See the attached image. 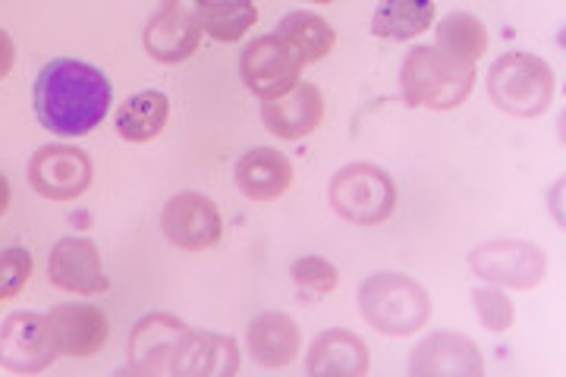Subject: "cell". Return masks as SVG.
<instances>
[{"instance_id":"cell-1","label":"cell","mask_w":566,"mask_h":377,"mask_svg":"<svg viewBox=\"0 0 566 377\" xmlns=\"http://www.w3.org/2000/svg\"><path fill=\"white\" fill-rule=\"evenodd\" d=\"M111 104L114 85L98 66L73 57H57L41 66L35 80V117L48 133L82 139L107 119Z\"/></svg>"},{"instance_id":"cell-2","label":"cell","mask_w":566,"mask_h":377,"mask_svg":"<svg viewBox=\"0 0 566 377\" xmlns=\"http://www.w3.org/2000/svg\"><path fill=\"white\" fill-rule=\"evenodd\" d=\"M475 88V66L460 63L441 48L416 44L400 66V92L406 107L457 111Z\"/></svg>"},{"instance_id":"cell-3","label":"cell","mask_w":566,"mask_h":377,"mask_svg":"<svg viewBox=\"0 0 566 377\" xmlns=\"http://www.w3.org/2000/svg\"><path fill=\"white\" fill-rule=\"evenodd\" d=\"M359 308L378 334L412 337L431 318V296L416 277L381 271L359 286Z\"/></svg>"},{"instance_id":"cell-4","label":"cell","mask_w":566,"mask_h":377,"mask_svg":"<svg viewBox=\"0 0 566 377\" xmlns=\"http://www.w3.org/2000/svg\"><path fill=\"white\" fill-rule=\"evenodd\" d=\"M488 95L510 117H542L554 104L557 76L551 63L528 51H510L488 70Z\"/></svg>"},{"instance_id":"cell-5","label":"cell","mask_w":566,"mask_h":377,"mask_svg":"<svg viewBox=\"0 0 566 377\" xmlns=\"http://www.w3.org/2000/svg\"><path fill=\"white\" fill-rule=\"evenodd\" d=\"M327 199H331V208L349 223L378 227L397 211V182L390 179L385 167L356 160L334 174Z\"/></svg>"},{"instance_id":"cell-6","label":"cell","mask_w":566,"mask_h":377,"mask_svg":"<svg viewBox=\"0 0 566 377\" xmlns=\"http://www.w3.org/2000/svg\"><path fill=\"white\" fill-rule=\"evenodd\" d=\"M469 268L479 280L506 290H535L547 274V255L538 242L491 239L469 252Z\"/></svg>"},{"instance_id":"cell-7","label":"cell","mask_w":566,"mask_h":377,"mask_svg":"<svg viewBox=\"0 0 566 377\" xmlns=\"http://www.w3.org/2000/svg\"><path fill=\"white\" fill-rule=\"evenodd\" d=\"M61 358L48 315L10 312L0 324V368L13 375H41Z\"/></svg>"},{"instance_id":"cell-8","label":"cell","mask_w":566,"mask_h":377,"mask_svg":"<svg viewBox=\"0 0 566 377\" xmlns=\"http://www.w3.org/2000/svg\"><path fill=\"white\" fill-rule=\"evenodd\" d=\"M202 3L205 0H161L158 13L145 25L142 44L148 57L158 63H182L202 44Z\"/></svg>"},{"instance_id":"cell-9","label":"cell","mask_w":566,"mask_h":377,"mask_svg":"<svg viewBox=\"0 0 566 377\" xmlns=\"http://www.w3.org/2000/svg\"><path fill=\"white\" fill-rule=\"evenodd\" d=\"M303 66L305 63L300 60V54L277 32L252 39L240 54L243 85L259 101L286 95L303 76Z\"/></svg>"},{"instance_id":"cell-10","label":"cell","mask_w":566,"mask_h":377,"mask_svg":"<svg viewBox=\"0 0 566 377\" xmlns=\"http://www.w3.org/2000/svg\"><path fill=\"white\" fill-rule=\"evenodd\" d=\"M92 158L76 145H41L29 158V186L41 199L76 201L92 186Z\"/></svg>"},{"instance_id":"cell-11","label":"cell","mask_w":566,"mask_h":377,"mask_svg":"<svg viewBox=\"0 0 566 377\" xmlns=\"http://www.w3.org/2000/svg\"><path fill=\"white\" fill-rule=\"evenodd\" d=\"M161 233L182 252H208L223 237L221 211L202 192H177L164 205Z\"/></svg>"},{"instance_id":"cell-12","label":"cell","mask_w":566,"mask_h":377,"mask_svg":"<svg viewBox=\"0 0 566 377\" xmlns=\"http://www.w3.org/2000/svg\"><path fill=\"white\" fill-rule=\"evenodd\" d=\"M48 280L63 293L76 296H98L111 286L98 245L85 237H63L54 242L48 255Z\"/></svg>"},{"instance_id":"cell-13","label":"cell","mask_w":566,"mask_h":377,"mask_svg":"<svg viewBox=\"0 0 566 377\" xmlns=\"http://www.w3.org/2000/svg\"><path fill=\"white\" fill-rule=\"evenodd\" d=\"M186 331H189L186 321L174 318L167 312H151L139 318L129 331V349H126L129 365L123 371L145 377L170 375V358L177 353Z\"/></svg>"},{"instance_id":"cell-14","label":"cell","mask_w":566,"mask_h":377,"mask_svg":"<svg viewBox=\"0 0 566 377\" xmlns=\"http://www.w3.org/2000/svg\"><path fill=\"white\" fill-rule=\"evenodd\" d=\"M485 362L479 346L463 334H428L409 356L412 377H482Z\"/></svg>"},{"instance_id":"cell-15","label":"cell","mask_w":566,"mask_h":377,"mask_svg":"<svg viewBox=\"0 0 566 377\" xmlns=\"http://www.w3.org/2000/svg\"><path fill=\"white\" fill-rule=\"evenodd\" d=\"M324 119V95L312 82H296L286 95L262 101L264 129L283 142H300L312 136Z\"/></svg>"},{"instance_id":"cell-16","label":"cell","mask_w":566,"mask_h":377,"mask_svg":"<svg viewBox=\"0 0 566 377\" xmlns=\"http://www.w3.org/2000/svg\"><path fill=\"white\" fill-rule=\"evenodd\" d=\"M174 377H233L240 375V343L223 334L186 331L170 358Z\"/></svg>"},{"instance_id":"cell-17","label":"cell","mask_w":566,"mask_h":377,"mask_svg":"<svg viewBox=\"0 0 566 377\" xmlns=\"http://www.w3.org/2000/svg\"><path fill=\"white\" fill-rule=\"evenodd\" d=\"M51 331L57 339L61 356L70 358H92L102 353V346L111 337V324L107 315L95 305L85 302H66V305H54L48 312Z\"/></svg>"},{"instance_id":"cell-18","label":"cell","mask_w":566,"mask_h":377,"mask_svg":"<svg viewBox=\"0 0 566 377\" xmlns=\"http://www.w3.org/2000/svg\"><path fill=\"white\" fill-rule=\"evenodd\" d=\"M245 349L259 368H286L303 353V331L286 312H262L245 327Z\"/></svg>"},{"instance_id":"cell-19","label":"cell","mask_w":566,"mask_h":377,"mask_svg":"<svg viewBox=\"0 0 566 377\" xmlns=\"http://www.w3.org/2000/svg\"><path fill=\"white\" fill-rule=\"evenodd\" d=\"M305 375L308 377H365L368 375V346L359 334L334 327L308 346L305 356Z\"/></svg>"},{"instance_id":"cell-20","label":"cell","mask_w":566,"mask_h":377,"mask_svg":"<svg viewBox=\"0 0 566 377\" xmlns=\"http://www.w3.org/2000/svg\"><path fill=\"white\" fill-rule=\"evenodd\" d=\"M233 179L240 186L245 199L252 201H274L281 199L283 192L293 182V164L290 158L277 151V148H249L240 155L237 167H233Z\"/></svg>"},{"instance_id":"cell-21","label":"cell","mask_w":566,"mask_h":377,"mask_svg":"<svg viewBox=\"0 0 566 377\" xmlns=\"http://www.w3.org/2000/svg\"><path fill=\"white\" fill-rule=\"evenodd\" d=\"M434 0H378L371 13V35L385 41L419 39L434 25Z\"/></svg>"},{"instance_id":"cell-22","label":"cell","mask_w":566,"mask_h":377,"mask_svg":"<svg viewBox=\"0 0 566 377\" xmlns=\"http://www.w3.org/2000/svg\"><path fill=\"white\" fill-rule=\"evenodd\" d=\"M167 117H170V98L164 92L145 88V92H136L133 98L123 101L114 126H117V136L123 142L142 145V142H151L161 136Z\"/></svg>"},{"instance_id":"cell-23","label":"cell","mask_w":566,"mask_h":377,"mask_svg":"<svg viewBox=\"0 0 566 377\" xmlns=\"http://www.w3.org/2000/svg\"><path fill=\"white\" fill-rule=\"evenodd\" d=\"M277 35L300 54L303 63H318L337 44L334 25L322 20L318 13H312V10H293V13H286L281 25H277Z\"/></svg>"},{"instance_id":"cell-24","label":"cell","mask_w":566,"mask_h":377,"mask_svg":"<svg viewBox=\"0 0 566 377\" xmlns=\"http://www.w3.org/2000/svg\"><path fill=\"white\" fill-rule=\"evenodd\" d=\"M434 39H438L434 48H441L453 60L472 63V66L485 57L488 51L485 22L479 20V17H472V13H447L444 20L438 22V29H434Z\"/></svg>"},{"instance_id":"cell-25","label":"cell","mask_w":566,"mask_h":377,"mask_svg":"<svg viewBox=\"0 0 566 377\" xmlns=\"http://www.w3.org/2000/svg\"><path fill=\"white\" fill-rule=\"evenodd\" d=\"M259 22V7L252 0H205L202 29L221 44H237Z\"/></svg>"},{"instance_id":"cell-26","label":"cell","mask_w":566,"mask_h":377,"mask_svg":"<svg viewBox=\"0 0 566 377\" xmlns=\"http://www.w3.org/2000/svg\"><path fill=\"white\" fill-rule=\"evenodd\" d=\"M472 305H475L479 321L485 324V331H491V334H506L513 327V321H516L513 302L497 286H475L472 290Z\"/></svg>"},{"instance_id":"cell-27","label":"cell","mask_w":566,"mask_h":377,"mask_svg":"<svg viewBox=\"0 0 566 377\" xmlns=\"http://www.w3.org/2000/svg\"><path fill=\"white\" fill-rule=\"evenodd\" d=\"M32 268H35L32 252H25L22 245H10L0 252V305L20 296L22 286L32 277Z\"/></svg>"},{"instance_id":"cell-28","label":"cell","mask_w":566,"mask_h":377,"mask_svg":"<svg viewBox=\"0 0 566 377\" xmlns=\"http://www.w3.org/2000/svg\"><path fill=\"white\" fill-rule=\"evenodd\" d=\"M290 274H293L300 290H308L315 296L334 293L337 283H340V271L327 259H322V255H305V259L293 261V271Z\"/></svg>"},{"instance_id":"cell-29","label":"cell","mask_w":566,"mask_h":377,"mask_svg":"<svg viewBox=\"0 0 566 377\" xmlns=\"http://www.w3.org/2000/svg\"><path fill=\"white\" fill-rule=\"evenodd\" d=\"M13 63H17V44L7 29H0V82L13 73Z\"/></svg>"},{"instance_id":"cell-30","label":"cell","mask_w":566,"mask_h":377,"mask_svg":"<svg viewBox=\"0 0 566 377\" xmlns=\"http://www.w3.org/2000/svg\"><path fill=\"white\" fill-rule=\"evenodd\" d=\"M7 208H10V182L0 174V218L7 214Z\"/></svg>"},{"instance_id":"cell-31","label":"cell","mask_w":566,"mask_h":377,"mask_svg":"<svg viewBox=\"0 0 566 377\" xmlns=\"http://www.w3.org/2000/svg\"><path fill=\"white\" fill-rule=\"evenodd\" d=\"M308 3H337V0H308Z\"/></svg>"}]
</instances>
